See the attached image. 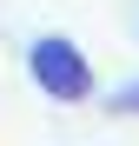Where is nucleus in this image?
<instances>
[{
  "label": "nucleus",
  "instance_id": "2",
  "mask_svg": "<svg viewBox=\"0 0 139 146\" xmlns=\"http://www.w3.org/2000/svg\"><path fill=\"white\" fill-rule=\"evenodd\" d=\"M106 106L119 113V119H139V80H126L119 93H106Z\"/></svg>",
  "mask_w": 139,
  "mask_h": 146
},
{
  "label": "nucleus",
  "instance_id": "1",
  "mask_svg": "<svg viewBox=\"0 0 139 146\" xmlns=\"http://www.w3.org/2000/svg\"><path fill=\"white\" fill-rule=\"evenodd\" d=\"M27 73H33V86L46 93V100H60V106L93 100V60L66 33H33L27 40Z\"/></svg>",
  "mask_w": 139,
  "mask_h": 146
}]
</instances>
